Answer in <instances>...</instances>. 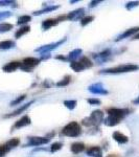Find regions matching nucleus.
<instances>
[{"label": "nucleus", "mask_w": 139, "mask_h": 157, "mask_svg": "<svg viewBox=\"0 0 139 157\" xmlns=\"http://www.w3.org/2000/svg\"><path fill=\"white\" fill-rule=\"evenodd\" d=\"M26 98V95L25 94H22V95H20V97H18L16 98V100H14V101H12L11 103H9V106H16V105H19V104H21L23 101Z\"/></svg>", "instance_id": "obj_33"}, {"label": "nucleus", "mask_w": 139, "mask_h": 157, "mask_svg": "<svg viewBox=\"0 0 139 157\" xmlns=\"http://www.w3.org/2000/svg\"><path fill=\"white\" fill-rule=\"evenodd\" d=\"M88 90L90 91L92 94H100V95H106L109 93V91L103 87L102 83H94V84L90 85L88 87Z\"/></svg>", "instance_id": "obj_10"}, {"label": "nucleus", "mask_w": 139, "mask_h": 157, "mask_svg": "<svg viewBox=\"0 0 139 157\" xmlns=\"http://www.w3.org/2000/svg\"><path fill=\"white\" fill-rule=\"evenodd\" d=\"M133 104H135V105H139V97L136 98V100L133 101Z\"/></svg>", "instance_id": "obj_43"}, {"label": "nucleus", "mask_w": 139, "mask_h": 157, "mask_svg": "<svg viewBox=\"0 0 139 157\" xmlns=\"http://www.w3.org/2000/svg\"><path fill=\"white\" fill-rule=\"evenodd\" d=\"M70 82H71V77L70 75H65L62 80L55 83V86H58V87H64V86L69 85Z\"/></svg>", "instance_id": "obj_24"}, {"label": "nucleus", "mask_w": 139, "mask_h": 157, "mask_svg": "<svg viewBox=\"0 0 139 157\" xmlns=\"http://www.w3.org/2000/svg\"><path fill=\"white\" fill-rule=\"evenodd\" d=\"M63 104H64V106L67 109H69V110H73V109H75V107H77V102L75 100H67V101H64Z\"/></svg>", "instance_id": "obj_27"}, {"label": "nucleus", "mask_w": 139, "mask_h": 157, "mask_svg": "<svg viewBox=\"0 0 139 157\" xmlns=\"http://www.w3.org/2000/svg\"><path fill=\"white\" fill-rule=\"evenodd\" d=\"M139 33V26H136V27H132V29H129L127 30H125L123 33H121L120 35H118L117 38L115 39V42H119L121 40H125L127 38H130V37H134L136 34Z\"/></svg>", "instance_id": "obj_11"}, {"label": "nucleus", "mask_w": 139, "mask_h": 157, "mask_svg": "<svg viewBox=\"0 0 139 157\" xmlns=\"http://www.w3.org/2000/svg\"><path fill=\"white\" fill-rule=\"evenodd\" d=\"M16 46V43L12 40H6V41H2L0 42V48L3 50H7V49H12Z\"/></svg>", "instance_id": "obj_23"}, {"label": "nucleus", "mask_w": 139, "mask_h": 157, "mask_svg": "<svg viewBox=\"0 0 139 157\" xmlns=\"http://www.w3.org/2000/svg\"><path fill=\"white\" fill-rule=\"evenodd\" d=\"M105 120V113L102 110H94L90 116L83 118L82 125L85 127H98Z\"/></svg>", "instance_id": "obj_2"}, {"label": "nucleus", "mask_w": 139, "mask_h": 157, "mask_svg": "<svg viewBox=\"0 0 139 157\" xmlns=\"http://www.w3.org/2000/svg\"><path fill=\"white\" fill-rule=\"evenodd\" d=\"M14 29V25L11 23H0V33H6Z\"/></svg>", "instance_id": "obj_30"}, {"label": "nucleus", "mask_w": 139, "mask_h": 157, "mask_svg": "<svg viewBox=\"0 0 139 157\" xmlns=\"http://www.w3.org/2000/svg\"><path fill=\"white\" fill-rule=\"evenodd\" d=\"M87 102H88V104H90V105H93V106L100 105V104H102V101L98 100V98H88Z\"/></svg>", "instance_id": "obj_37"}, {"label": "nucleus", "mask_w": 139, "mask_h": 157, "mask_svg": "<svg viewBox=\"0 0 139 157\" xmlns=\"http://www.w3.org/2000/svg\"><path fill=\"white\" fill-rule=\"evenodd\" d=\"M93 20H94V16H85L84 18L81 20V25L82 26H86V25L91 23Z\"/></svg>", "instance_id": "obj_32"}, {"label": "nucleus", "mask_w": 139, "mask_h": 157, "mask_svg": "<svg viewBox=\"0 0 139 157\" xmlns=\"http://www.w3.org/2000/svg\"><path fill=\"white\" fill-rule=\"evenodd\" d=\"M34 103H35V101H30V102L26 103V104H24V105H22L21 107H19L18 109H17V110H15L14 112L9 113V114L4 115L3 117H4V118H9V117H14V116H17V115L21 114V113H22V112H24V111L26 110V109H28Z\"/></svg>", "instance_id": "obj_13"}, {"label": "nucleus", "mask_w": 139, "mask_h": 157, "mask_svg": "<svg viewBox=\"0 0 139 157\" xmlns=\"http://www.w3.org/2000/svg\"><path fill=\"white\" fill-rule=\"evenodd\" d=\"M30 124H32L30 117L28 115H24L15 123V125L13 126V129H21L23 127H26V126H29Z\"/></svg>", "instance_id": "obj_14"}, {"label": "nucleus", "mask_w": 139, "mask_h": 157, "mask_svg": "<svg viewBox=\"0 0 139 157\" xmlns=\"http://www.w3.org/2000/svg\"><path fill=\"white\" fill-rule=\"evenodd\" d=\"M12 16V13L9 12V11H6V12H0V21L1 20H4L6 18H9Z\"/></svg>", "instance_id": "obj_36"}, {"label": "nucleus", "mask_w": 139, "mask_h": 157, "mask_svg": "<svg viewBox=\"0 0 139 157\" xmlns=\"http://www.w3.org/2000/svg\"><path fill=\"white\" fill-rule=\"evenodd\" d=\"M29 32H30V26H28V25L22 26V27H20L16 33H15V38H16V39H19V38H21L22 36L26 35L27 33H29Z\"/></svg>", "instance_id": "obj_22"}, {"label": "nucleus", "mask_w": 139, "mask_h": 157, "mask_svg": "<svg viewBox=\"0 0 139 157\" xmlns=\"http://www.w3.org/2000/svg\"><path fill=\"white\" fill-rule=\"evenodd\" d=\"M132 39H134V40H138V39H139V33H138V34H136L135 36H134V37L132 38Z\"/></svg>", "instance_id": "obj_44"}, {"label": "nucleus", "mask_w": 139, "mask_h": 157, "mask_svg": "<svg viewBox=\"0 0 139 157\" xmlns=\"http://www.w3.org/2000/svg\"><path fill=\"white\" fill-rule=\"evenodd\" d=\"M49 141H50V139L47 137L32 136V137H28V141H27L26 145H24V148H26V147H40L43 145H47Z\"/></svg>", "instance_id": "obj_8"}, {"label": "nucleus", "mask_w": 139, "mask_h": 157, "mask_svg": "<svg viewBox=\"0 0 139 157\" xmlns=\"http://www.w3.org/2000/svg\"><path fill=\"white\" fill-rule=\"evenodd\" d=\"M57 20L59 22H61V21H64V20H67V17H66V15H61V16H59L57 18Z\"/></svg>", "instance_id": "obj_41"}, {"label": "nucleus", "mask_w": 139, "mask_h": 157, "mask_svg": "<svg viewBox=\"0 0 139 157\" xmlns=\"http://www.w3.org/2000/svg\"><path fill=\"white\" fill-rule=\"evenodd\" d=\"M138 67H139V66H138Z\"/></svg>", "instance_id": "obj_47"}, {"label": "nucleus", "mask_w": 139, "mask_h": 157, "mask_svg": "<svg viewBox=\"0 0 139 157\" xmlns=\"http://www.w3.org/2000/svg\"><path fill=\"white\" fill-rule=\"evenodd\" d=\"M20 145V139L19 138H11L9 140H7L6 143V146L11 150V149H14L16 147H18Z\"/></svg>", "instance_id": "obj_25"}, {"label": "nucleus", "mask_w": 139, "mask_h": 157, "mask_svg": "<svg viewBox=\"0 0 139 157\" xmlns=\"http://www.w3.org/2000/svg\"><path fill=\"white\" fill-rule=\"evenodd\" d=\"M32 21V16L29 15H22L18 18V21H17V24L18 25H23V24H26L28 22Z\"/></svg>", "instance_id": "obj_26"}, {"label": "nucleus", "mask_w": 139, "mask_h": 157, "mask_svg": "<svg viewBox=\"0 0 139 157\" xmlns=\"http://www.w3.org/2000/svg\"><path fill=\"white\" fill-rule=\"evenodd\" d=\"M68 21H79L82 20L85 17V9L81 7V9H77L72 12H69L66 15Z\"/></svg>", "instance_id": "obj_9"}, {"label": "nucleus", "mask_w": 139, "mask_h": 157, "mask_svg": "<svg viewBox=\"0 0 139 157\" xmlns=\"http://www.w3.org/2000/svg\"><path fill=\"white\" fill-rule=\"evenodd\" d=\"M50 58H51V55H50V52H48V54H41L39 59L41 60V62H42V61H46L50 59Z\"/></svg>", "instance_id": "obj_39"}, {"label": "nucleus", "mask_w": 139, "mask_h": 157, "mask_svg": "<svg viewBox=\"0 0 139 157\" xmlns=\"http://www.w3.org/2000/svg\"><path fill=\"white\" fill-rule=\"evenodd\" d=\"M62 148H63V143H61V141H55V143H54L50 146L49 151L51 152V153H55V152L60 151Z\"/></svg>", "instance_id": "obj_28"}, {"label": "nucleus", "mask_w": 139, "mask_h": 157, "mask_svg": "<svg viewBox=\"0 0 139 157\" xmlns=\"http://www.w3.org/2000/svg\"><path fill=\"white\" fill-rule=\"evenodd\" d=\"M20 66H21V62L13 61V62H9L4 65V66L2 67V70H3L4 72H14V71H16L18 68H20Z\"/></svg>", "instance_id": "obj_16"}, {"label": "nucleus", "mask_w": 139, "mask_h": 157, "mask_svg": "<svg viewBox=\"0 0 139 157\" xmlns=\"http://www.w3.org/2000/svg\"><path fill=\"white\" fill-rule=\"evenodd\" d=\"M108 157H118V156H116V155H110V156H108Z\"/></svg>", "instance_id": "obj_46"}, {"label": "nucleus", "mask_w": 139, "mask_h": 157, "mask_svg": "<svg viewBox=\"0 0 139 157\" xmlns=\"http://www.w3.org/2000/svg\"><path fill=\"white\" fill-rule=\"evenodd\" d=\"M59 24V21L57 20V18H50V19H46V20H44V21L42 22V24H41V29L42 30H48L50 29L51 27H54L55 26V25H58Z\"/></svg>", "instance_id": "obj_17"}, {"label": "nucleus", "mask_w": 139, "mask_h": 157, "mask_svg": "<svg viewBox=\"0 0 139 157\" xmlns=\"http://www.w3.org/2000/svg\"><path fill=\"white\" fill-rule=\"evenodd\" d=\"M130 113L131 110L128 108H109L107 110V117L103 120V124L108 127H114Z\"/></svg>", "instance_id": "obj_1"}, {"label": "nucleus", "mask_w": 139, "mask_h": 157, "mask_svg": "<svg viewBox=\"0 0 139 157\" xmlns=\"http://www.w3.org/2000/svg\"><path fill=\"white\" fill-rule=\"evenodd\" d=\"M83 54V49L82 48H77V49H73L72 52H70L69 54L67 56V60L68 62H73L77 59L81 58V55Z\"/></svg>", "instance_id": "obj_19"}, {"label": "nucleus", "mask_w": 139, "mask_h": 157, "mask_svg": "<svg viewBox=\"0 0 139 157\" xmlns=\"http://www.w3.org/2000/svg\"><path fill=\"white\" fill-rule=\"evenodd\" d=\"M40 63H41V60H40L39 58L27 57V58H25V59H23V61L21 62L20 69L25 72H30V71H32L34 68H36Z\"/></svg>", "instance_id": "obj_5"}, {"label": "nucleus", "mask_w": 139, "mask_h": 157, "mask_svg": "<svg viewBox=\"0 0 139 157\" xmlns=\"http://www.w3.org/2000/svg\"><path fill=\"white\" fill-rule=\"evenodd\" d=\"M61 134L67 137H79L82 134V128L77 121H70L62 129Z\"/></svg>", "instance_id": "obj_4"}, {"label": "nucleus", "mask_w": 139, "mask_h": 157, "mask_svg": "<svg viewBox=\"0 0 139 157\" xmlns=\"http://www.w3.org/2000/svg\"><path fill=\"white\" fill-rule=\"evenodd\" d=\"M80 62L82 63L83 65H84L86 69H87V68H91V67H93V63H92V61H91L88 57H82V58H81V61H80Z\"/></svg>", "instance_id": "obj_29"}, {"label": "nucleus", "mask_w": 139, "mask_h": 157, "mask_svg": "<svg viewBox=\"0 0 139 157\" xmlns=\"http://www.w3.org/2000/svg\"><path fill=\"white\" fill-rule=\"evenodd\" d=\"M137 6H139V1H130L126 4V9H127L128 11H132L133 9H135V7H137Z\"/></svg>", "instance_id": "obj_34"}, {"label": "nucleus", "mask_w": 139, "mask_h": 157, "mask_svg": "<svg viewBox=\"0 0 139 157\" xmlns=\"http://www.w3.org/2000/svg\"><path fill=\"white\" fill-rule=\"evenodd\" d=\"M39 151H47V149H45V148H40V147H39V148H36V149L34 150V152H39Z\"/></svg>", "instance_id": "obj_42"}, {"label": "nucleus", "mask_w": 139, "mask_h": 157, "mask_svg": "<svg viewBox=\"0 0 139 157\" xmlns=\"http://www.w3.org/2000/svg\"><path fill=\"white\" fill-rule=\"evenodd\" d=\"M55 59H57V60H60V61H63V62H68L67 57H64V56H62V55L57 56V57H55Z\"/></svg>", "instance_id": "obj_40"}, {"label": "nucleus", "mask_w": 139, "mask_h": 157, "mask_svg": "<svg viewBox=\"0 0 139 157\" xmlns=\"http://www.w3.org/2000/svg\"><path fill=\"white\" fill-rule=\"evenodd\" d=\"M102 0H92V1L89 2V4H88V6H89V9H93V7L97 6L100 3H102Z\"/></svg>", "instance_id": "obj_38"}, {"label": "nucleus", "mask_w": 139, "mask_h": 157, "mask_svg": "<svg viewBox=\"0 0 139 157\" xmlns=\"http://www.w3.org/2000/svg\"><path fill=\"white\" fill-rule=\"evenodd\" d=\"M77 2H79V0H71V1H70V3L73 4V3H77Z\"/></svg>", "instance_id": "obj_45"}, {"label": "nucleus", "mask_w": 139, "mask_h": 157, "mask_svg": "<svg viewBox=\"0 0 139 157\" xmlns=\"http://www.w3.org/2000/svg\"><path fill=\"white\" fill-rule=\"evenodd\" d=\"M85 145L84 143H81V141H77V143H73L71 147H70V150L73 154H79L81 152H83L85 150Z\"/></svg>", "instance_id": "obj_20"}, {"label": "nucleus", "mask_w": 139, "mask_h": 157, "mask_svg": "<svg viewBox=\"0 0 139 157\" xmlns=\"http://www.w3.org/2000/svg\"><path fill=\"white\" fill-rule=\"evenodd\" d=\"M139 67L136 64H123L118 65L116 67L107 68V69L100 70V73L102 75H118V73H126V72H133L138 70Z\"/></svg>", "instance_id": "obj_3"}, {"label": "nucleus", "mask_w": 139, "mask_h": 157, "mask_svg": "<svg viewBox=\"0 0 139 157\" xmlns=\"http://www.w3.org/2000/svg\"><path fill=\"white\" fill-rule=\"evenodd\" d=\"M112 137L116 143L119 144V145H126V144L129 143L128 136L125 135V134H122L121 132H119V131H115V132H113Z\"/></svg>", "instance_id": "obj_15"}, {"label": "nucleus", "mask_w": 139, "mask_h": 157, "mask_svg": "<svg viewBox=\"0 0 139 157\" xmlns=\"http://www.w3.org/2000/svg\"><path fill=\"white\" fill-rule=\"evenodd\" d=\"M86 155L89 157H103L102 148L98 146L89 147V148L86 150Z\"/></svg>", "instance_id": "obj_12"}, {"label": "nucleus", "mask_w": 139, "mask_h": 157, "mask_svg": "<svg viewBox=\"0 0 139 157\" xmlns=\"http://www.w3.org/2000/svg\"><path fill=\"white\" fill-rule=\"evenodd\" d=\"M66 41H67V38L64 37V38H62L61 40H59V41H57V42L50 43V44H46V45H42V46L38 47V48L35 49V52H39V54H48V52H50L51 50L57 49L58 47L61 46L62 44H64Z\"/></svg>", "instance_id": "obj_6"}, {"label": "nucleus", "mask_w": 139, "mask_h": 157, "mask_svg": "<svg viewBox=\"0 0 139 157\" xmlns=\"http://www.w3.org/2000/svg\"><path fill=\"white\" fill-rule=\"evenodd\" d=\"M12 6L13 7H17V2L16 1H12V0H0V6Z\"/></svg>", "instance_id": "obj_31"}, {"label": "nucleus", "mask_w": 139, "mask_h": 157, "mask_svg": "<svg viewBox=\"0 0 139 157\" xmlns=\"http://www.w3.org/2000/svg\"><path fill=\"white\" fill-rule=\"evenodd\" d=\"M112 55H113L112 50L107 48V49L103 50V52H98V54H93L92 58H93V60L97 63V64H103V63H106V62H108V61L111 60Z\"/></svg>", "instance_id": "obj_7"}, {"label": "nucleus", "mask_w": 139, "mask_h": 157, "mask_svg": "<svg viewBox=\"0 0 139 157\" xmlns=\"http://www.w3.org/2000/svg\"><path fill=\"white\" fill-rule=\"evenodd\" d=\"M60 9V6H47V4H43V9L40 10V11H36L34 12V16H39V15H43L45 13H50L54 12L55 10Z\"/></svg>", "instance_id": "obj_18"}, {"label": "nucleus", "mask_w": 139, "mask_h": 157, "mask_svg": "<svg viewBox=\"0 0 139 157\" xmlns=\"http://www.w3.org/2000/svg\"><path fill=\"white\" fill-rule=\"evenodd\" d=\"M9 152V149L6 145H0V157L6 156Z\"/></svg>", "instance_id": "obj_35"}, {"label": "nucleus", "mask_w": 139, "mask_h": 157, "mask_svg": "<svg viewBox=\"0 0 139 157\" xmlns=\"http://www.w3.org/2000/svg\"><path fill=\"white\" fill-rule=\"evenodd\" d=\"M70 68L75 72H81L84 71L86 69L84 65L80 62V61H73V62H70Z\"/></svg>", "instance_id": "obj_21"}]
</instances>
